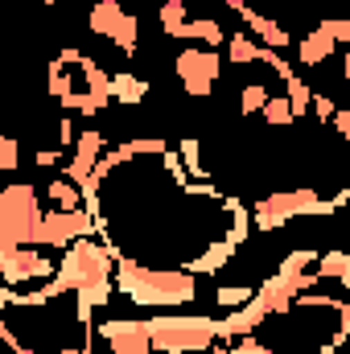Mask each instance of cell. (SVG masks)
I'll return each instance as SVG.
<instances>
[{"label":"cell","instance_id":"cell-7","mask_svg":"<svg viewBox=\"0 0 350 354\" xmlns=\"http://www.w3.org/2000/svg\"><path fill=\"white\" fill-rule=\"evenodd\" d=\"M58 264L33 248H0V284H50Z\"/></svg>","mask_w":350,"mask_h":354},{"label":"cell","instance_id":"cell-1","mask_svg":"<svg viewBox=\"0 0 350 354\" xmlns=\"http://www.w3.org/2000/svg\"><path fill=\"white\" fill-rule=\"evenodd\" d=\"M50 95L62 111H79V115H99L116 103L111 75L79 46H66L50 58Z\"/></svg>","mask_w":350,"mask_h":354},{"label":"cell","instance_id":"cell-20","mask_svg":"<svg viewBox=\"0 0 350 354\" xmlns=\"http://www.w3.org/2000/svg\"><path fill=\"white\" fill-rule=\"evenodd\" d=\"M260 115H264V124H272V128H288V124H297V111H293L288 95H272Z\"/></svg>","mask_w":350,"mask_h":354},{"label":"cell","instance_id":"cell-13","mask_svg":"<svg viewBox=\"0 0 350 354\" xmlns=\"http://www.w3.org/2000/svg\"><path fill=\"white\" fill-rule=\"evenodd\" d=\"M46 202H50V210H83V206H87V202H83V185L71 181V177H50Z\"/></svg>","mask_w":350,"mask_h":354},{"label":"cell","instance_id":"cell-2","mask_svg":"<svg viewBox=\"0 0 350 354\" xmlns=\"http://www.w3.org/2000/svg\"><path fill=\"white\" fill-rule=\"evenodd\" d=\"M116 292L140 309H181L198 301V276L181 268H149L128 256L116 260Z\"/></svg>","mask_w":350,"mask_h":354},{"label":"cell","instance_id":"cell-3","mask_svg":"<svg viewBox=\"0 0 350 354\" xmlns=\"http://www.w3.org/2000/svg\"><path fill=\"white\" fill-rule=\"evenodd\" d=\"M149 334L153 346L161 354H210V346L219 342V317L206 313H157L149 317Z\"/></svg>","mask_w":350,"mask_h":354},{"label":"cell","instance_id":"cell-25","mask_svg":"<svg viewBox=\"0 0 350 354\" xmlns=\"http://www.w3.org/2000/svg\"><path fill=\"white\" fill-rule=\"evenodd\" d=\"M322 25L334 33V41H338V46H350V21H347V17H322Z\"/></svg>","mask_w":350,"mask_h":354},{"label":"cell","instance_id":"cell-11","mask_svg":"<svg viewBox=\"0 0 350 354\" xmlns=\"http://www.w3.org/2000/svg\"><path fill=\"white\" fill-rule=\"evenodd\" d=\"M239 21L252 29V37L260 41V46H268V50H288L293 46V37H288V29L280 25V21H272V17H264V12H256L252 4L239 12Z\"/></svg>","mask_w":350,"mask_h":354},{"label":"cell","instance_id":"cell-23","mask_svg":"<svg viewBox=\"0 0 350 354\" xmlns=\"http://www.w3.org/2000/svg\"><path fill=\"white\" fill-rule=\"evenodd\" d=\"M313 115H317V124H334V115H338V103H334V95H326V91H313Z\"/></svg>","mask_w":350,"mask_h":354},{"label":"cell","instance_id":"cell-24","mask_svg":"<svg viewBox=\"0 0 350 354\" xmlns=\"http://www.w3.org/2000/svg\"><path fill=\"white\" fill-rule=\"evenodd\" d=\"M17 165H21V145L12 136H4L0 140V169L4 174H17Z\"/></svg>","mask_w":350,"mask_h":354},{"label":"cell","instance_id":"cell-16","mask_svg":"<svg viewBox=\"0 0 350 354\" xmlns=\"http://www.w3.org/2000/svg\"><path fill=\"white\" fill-rule=\"evenodd\" d=\"M185 41H202L210 50V46H227V33H223V25L214 17H198V21L185 25Z\"/></svg>","mask_w":350,"mask_h":354},{"label":"cell","instance_id":"cell-18","mask_svg":"<svg viewBox=\"0 0 350 354\" xmlns=\"http://www.w3.org/2000/svg\"><path fill=\"white\" fill-rule=\"evenodd\" d=\"M161 29L177 37V41H185V25H190V12H185V4L181 0H161Z\"/></svg>","mask_w":350,"mask_h":354},{"label":"cell","instance_id":"cell-12","mask_svg":"<svg viewBox=\"0 0 350 354\" xmlns=\"http://www.w3.org/2000/svg\"><path fill=\"white\" fill-rule=\"evenodd\" d=\"M132 12L124 8V4H116V0H99L95 8H91V33H99V37H111L116 41V33L124 29V21H128Z\"/></svg>","mask_w":350,"mask_h":354},{"label":"cell","instance_id":"cell-21","mask_svg":"<svg viewBox=\"0 0 350 354\" xmlns=\"http://www.w3.org/2000/svg\"><path fill=\"white\" fill-rule=\"evenodd\" d=\"M177 153H181V165H185V174L194 177V181H210V174H206V165H202V145L190 136V140H181L177 145Z\"/></svg>","mask_w":350,"mask_h":354},{"label":"cell","instance_id":"cell-30","mask_svg":"<svg viewBox=\"0 0 350 354\" xmlns=\"http://www.w3.org/2000/svg\"><path fill=\"white\" fill-rule=\"evenodd\" d=\"M42 4H46V8H54V4H58V0H42Z\"/></svg>","mask_w":350,"mask_h":354},{"label":"cell","instance_id":"cell-29","mask_svg":"<svg viewBox=\"0 0 350 354\" xmlns=\"http://www.w3.org/2000/svg\"><path fill=\"white\" fill-rule=\"evenodd\" d=\"M116 4H124V8H136V4H140V0H116Z\"/></svg>","mask_w":350,"mask_h":354},{"label":"cell","instance_id":"cell-14","mask_svg":"<svg viewBox=\"0 0 350 354\" xmlns=\"http://www.w3.org/2000/svg\"><path fill=\"white\" fill-rule=\"evenodd\" d=\"M111 95H116V103H124V107H136V103H145L149 99V79H140V75H111Z\"/></svg>","mask_w":350,"mask_h":354},{"label":"cell","instance_id":"cell-9","mask_svg":"<svg viewBox=\"0 0 350 354\" xmlns=\"http://www.w3.org/2000/svg\"><path fill=\"white\" fill-rule=\"evenodd\" d=\"M99 338L107 342L111 354H157L153 346V334H149V322H99Z\"/></svg>","mask_w":350,"mask_h":354},{"label":"cell","instance_id":"cell-10","mask_svg":"<svg viewBox=\"0 0 350 354\" xmlns=\"http://www.w3.org/2000/svg\"><path fill=\"white\" fill-rule=\"evenodd\" d=\"M293 50H297V62H301L305 71H313V66H322V62H330V58H334L338 41H334V33L317 21V29H313V33H305Z\"/></svg>","mask_w":350,"mask_h":354},{"label":"cell","instance_id":"cell-15","mask_svg":"<svg viewBox=\"0 0 350 354\" xmlns=\"http://www.w3.org/2000/svg\"><path fill=\"white\" fill-rule=\"evenodd\" d=\"M317 272H322V280H338L342 288H350V252H342V248H334V252H322Z\"/></svg>","mask_w":350,"mask_h":354},{"label":"cell","instance_id":"cell-8","mask_svg":"<svg viewBox=\"0 0 350 354\" xmlns=\"http://www.w3.org/2000/svg\"><path fill=\"white\" fill-rule=\"evenodd\" d=\"M95 235V218L91 210H46V223H42V239L37 248H66V243H79Z\"/></svg>","mask_w":350,"mask_h":354},{"label":"cell","instance_id":"cell-31","mask_svg":"<svg viewBox=\"0 0 350 354\" xmlns=\"http://www.w3.org/2000/svg\"><path fill=\"white\" fill-rule=\"evenodd\" d=\"M0 354H12V351H0Z\"/></svg>","mask_w":350,"mask_h":354},{"label":"cell","instance_id":"cell-6","mask_svg":"<svg viewBox=\"0 0 350 354\" xmlns=\"http://www.w3.org/2000/svg\"><path fill=\"white\" fill-rule=\"evenodd\" d=\"M177 79H181V91L194 95V99H206L214 95V83H219V71H223V58L219 50H198V46H185L174 62Z\"/></svg>","mask_w":350,"mask_h":354},{"label":"cell","instance_id":"cell-27","mask_svg":"<svg viewBox=\"0 0 350 354\" xmlns=\"http://www.w3.org/2000/svg\"><path fill=\"white\" fill-rule=\"evenodd\" d=\"M334 128H338V136L350 145V111H342V107H338V115H334Z\"/></svg>","mask_w":350,"mask_h":354},{"label":"cell","instance_id":"cell-28","mask_svg":"<svg viewBox=\"0 0 350 354\" xmlns=\"http://www.w3.org/2000/svg\"><path fill=\"white\" fill-rule=\"evenodd\" d=\"M342 79H347V87H350V50H347V58H342Z\"/></svg>","mask_w":350,"mask_h":354},{"label":"cell","instance_id":"cell-4","mask_svg":"<svg viewBox=\"0 0 350 354\" xmlns=\"http://www.w3.org/2000/svg\"><path fill=\"white\" fill-rule=\"evenodd\" d=\"M42 198L33 194V185H4L0 189V248H33L42 239Z\"/></svg>","mask_w":350,"mask_h":354},{"label":"cell","instance_id":"cell-5","mask_svg":"<svg viewBox=\"0 0 350 354\" xmlns=\"http://www.w3.org/2000/svg\"><path fill=\"white\" fill-rule=\"evenodd\" d=\"M317 214H338V206H334V198H322L317 189L305 185V189H276V194L260 198L252 210V223L264 235H272L293 218H317Z\"/></svg>","mask_w":350,"mask_h":354},{"label":"cell","instance_id":"cell-22","mask_svg":"<svg viewBox=\"0 0 350 354\" xmlns=\"http://www.w3.org/2000/svg\"><path fill=\"white\" fill-rule=\"evenodd\" d=\"M268 99H272V91L264 87V83H243V91H239V111L243 115H260L264 107H268Z\"/></svg>","mask_w":350,"mask_h":354},{"label":"cell","instance_id":"cell-26","mask_svg":"<svg viewBox=\"0 0 350 354\" xmlns=\"http://www.w3.org/2000/svg\"><path fill=\"white\" fill-rule=\"evenodd\" d=\"M62 161H66L62 149H37V153H33V165H37V169H54V165H62Z\"/></svg>","mask_w":350,"mask_h":354},{"label":"cell","instance_id":"cell-17","mask_svg":"<svg viewBox=\"0 0 350 354\" xmlns=\"http://www.w3.org/2000/svg\"><path fill=\"white\" fill-rule=\"evenodd\" d=\"M227 62H231V66H252V62H260V41H256L252 33H231V41H227Z\"/></svg>","mask_w":350,"mask_h":354},{"label":"cell","instance_id":"cell-32","mask_svg":"<svg viewBox=\"0 0 350 354\" xmlns=\"http://www.w3.org/2000/svg\"><path fill=\"white\" fill-rule=\"evenodd\" d=\"M177 354H185V351H177Z\"/></svg>","mask_w":350,"mask_h":354},{"label":"cell","instance_id":"cell-19","mask_svg":"<svg viewBox=\"0 0 350 354\" xmlns=\"http://www.w3.org/2000/svg\"><path fill=\"white\" fill-rule=\"evenodd\" d=\"M256 288L260 284H223V288H214V301H219V309H239V305L256 301Z\"/></svg>","mask_w":350,"mask_h":354}]
</instances>
